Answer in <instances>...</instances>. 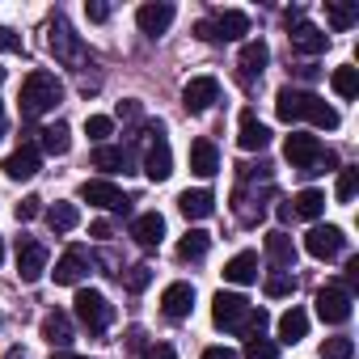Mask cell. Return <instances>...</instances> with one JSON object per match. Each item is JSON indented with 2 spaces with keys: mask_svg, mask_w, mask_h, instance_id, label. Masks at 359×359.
<instances>
[{
  "mask_svg": "<svg viewBox=\"0 0 359 359\" xmlns=\"http://www.w3.org/2000/svg\"><path fill=\"white\" fill-rule=\"evenodd\" d=\"M22 114L26 118H43V114H51L60 102H64V85L55 81V72H47V68H34L30 76H26V85H22Z\"/></svg>",
  "mask_w": 359,
  "mask_h": 359,
  "instance_id": "cell-1",
  "label": "cell"
},
{
  "mask_svg": "<svg viewBox=\"0 0 359 359\" xmlns=\"http://www.w3.org/2000/svg\"><path fill=\"white\" fill-rule=\"evenodd\" d=\"M283 156L300 169V173H330V169H338V156L330 152V148H321V140L317 135H304V131H292L287 140H283Z\"/></svg>",
  "mask_w": 359,
  "mask_h": 359,
  "instance_id": "cell-2",
  "label": "cell"
},
{
  "mask_svg": "<svg viewBox=\"0 0 359 359\" xmlns=\"http://www.w3.org/2000/svg\"><path fill=\"white\" fill-rule=\"evenodd\" d=\"M47 47H51V55L60 60V64H68V68H85L89 64V51H85V43L72 34V26H68V18H51V26H47Z\"/></svg>",
  "mask_w": 359,
  "mask_h": 359,
  "instance_id": "cell-3",
  "label": "cell"
},
{
  "mask_svg": "<svg viewBox=\"0 0 359 359\" xmlns=\"http://www.w3.org/2000/svg\"><path fill=\"white\" fill-rule=\"evenodd\" d=\"M72 304H76V317H81V325H85L89 334H102V330L110 325V317H114L110 300H106L102 292H93V287H81Z\"/></svg>",
  "mask_w": 359,
  "mask_h": 359,
  "instance_id": "cell-4",
  "label": "cell"
},
{
  "mask_svg": "<svg viewBox=\"0 0 359 359\" xmlns=\"http://www.w3.org/2000/svg\"><path fill=\"white\" fill-rule=\"evenodd\" d=\"M250 309H254V304H250L245 296H237V292H216V300H212V321H216L220 330H237V334H241Z\"/></svg>",
  "mask_w": 359,
  "mask_h": 359,
  "instance_id": "cell-5",
  "label": "cell"
},
{
  "mask_svg": "<svg viewBox=\"0 0 359 359\" xmlns=\"http://www.w3.org/2000/svg\"><path fill=\"white\" fill-rule=\"evenodd\" d=\"M304 250H309L317 262H330V258H338V254L346 250V233L334 229V224H313L309 237H304Z\"/></svg>",
  "mask_w": 359,
  "mask_h": 359,
  "instance_id": "cell-6",
  "label": "cell"
},
{
  "mask_svg": "<svg viewBox=\"0 0 359 359\" xmlns=\"http://www.w3.org/2000/svg\"><path fill=\"white\" fill-rule=\"evenodd\" d=\"M216 102H220V81H216V76H195V81H187L182 106H187L191 114H203V110H212Z\"/></svg>",
  "mask_w": 359,
  "mask_h": 359,
  "instance_id": "cell-7",
  "label": "cell"
},
{
  "mask_svg": "<svg viewBox=\"0 0 359 359\" xmlns=\"http://www.w3.org/2000/svg\"><path fill=\"white\" fill-rule=\"evenodd\" d=\"M43 271H47V245L22 237L18 241V275H22V283H39Z\"/></svg>",
  "mask_w": 359,
  "mask_h": 359,
  "instance_id": "cell-8",
  "label": "cell"
},
{
  "mask_svg": "<svg viewBox=\"0 0 359 359\" xmlns=\"http://www.w3.org/2000/svg\"><path fill=\"white\" fill-rule=\"evenodd\" d=\"M317 317H321L325 325L351 321V292H346V287H321V292H317Z\"/></svg>",
  "mask_w": 359,
  "mask_h": 359,
  "instance_id": "cell-9",
  "label": "cell"
},
{
  "mask_svg": "<svg viewBox=\"0 0 359 359\" xmlns=\"http://www.w3.org/2000/svg\"><path fill=\"white\" fill-rule=\"evenodd\" d=\"M81 199L93 203V208H106V212H127V195H123L114 182H106V177L85 182V187H81Z\"/></svg>",
  "mask_w": 359,
  "mask_h": 359,
  "instance_id": "cell-10",
  "label": "cell"
},
{
  "mask_svg": "<svg viewBox=\"0 0 359 359\" xmlns=\"http://www.w3.org/2000/svg\"><path fill=\"white\" fill-rule=\"evenodd\" d=\"M191 309H195V287H191V283H169V287L161 292V313H165L169 321L191 317Z\"/></svg>",
  "mask_w": 359,
  "mask_h": 359,
  "instance_id": "cell-11",
  "label": "cell"
},
{
  "mask_svg": "<svg viewBox=\"0 0 359 359\" xmlns=\"http://www.w3.org/2000/svg\"><path fill=\"white\" fill-rule=\"evenodd\" d=\"M156 140L148 144V156H144V173L152 177V182H165V177L173 173V152H169V140L161 135V127L152 131Z\"/></svg>",
  "mask_w": 359,
  "mask_h": 359,
  "instance_id": "cell-12",
  "label": "cell"
},
{
  "mask_svg": "<svg viewBox=\"0 0 359 359\" xmlns=\"http://www.w3.org/2000/svg\"><path fill=\"white\" fill-rule=\"evenodd\" d=\"M237 144L245 148V152H262L266 144H271V131H266V123L254 114V110H241V118H237Z\"/></svg>",
  "mask_w": 359,
  "mask_h": 359,
  "instance_id": "cell-13",
  "label": "cell"
},
{
  "mask_svg": "<svg viewBox=\"0 0 359 359\" xmlns=\"http://www.w3.org/2000/svg\"><path fill=\"white\" fill-rule=\"evenodd\" d=\"M0 169H5V177H13V182H30V177L39 173V148L34 144H22L18 152L5 156V165H0Z\"/></svg>",
  "mask_w": 359,
  "mask_h": 359,
  "instance_id": "cell-14",
  "label": "cell"
},
{
  "mask_svg": "<svg viewBox=\"0 0 359 359\" xmlns=\"http://www.w3.org/2000/svg\"><path fill=\"white\" fill-rule=\"evenodd\" d=\"M292 34V51H300V55H321L325 47H330V34L325 30H317V26H309V22H296V26H287Z\"/></svg>",
  "mask_w": 359,
  "mask_h": 359,
  "instance_id": "cell-15",
  "label": "cell"
},
{
  "mask_svg": "<svg viewBox=\"0 0 359 359\" xmlns=\"http://www.w3.org/2000/svg\"><path fill=\"white\" fill-rule=\"evenodd\" d=\"M173 5H165V0H161V5H140V13H135V22H140V30L148 34V39H156V34H165L169 26H173Z\"/></svg>",
  "mask_w": 359,
  "mask_h": 359,
  "instance_id": "cell-16",
  "label": "cell"
},
{
  "mask_svg": "<svg viewBox=\"0 0 359 359\" xmlns=\"http://www.w3.org/2000/svg\"><path fill=\"white\" fill-rule=\"evenodd\" d=\"M55 283H64V287H72V283H81L85 275H89V254L85 250H68L60 262H55Z\"/></svg>",
  "mask_w": 359,
  "mask_h": 359,
  "instance_id": "cell-17",
  "label": "cell"
},
{
  "mask_svg": "<svg viewBox=\"0 0 359 359\" xmlns=\"http://www.w3.org/2000/svg\"><path fill=\"white\" fill-rule=\"evenodd\" d=\"M177 212H182L187 220H208L216 212V195L212 191H182L177 195Z\"/></svg>",
  "mask_w": 359,
  "mask_h": 359,
  "instance_id": "cell-18",
  "label": "cell"
},
{
  "mask_svg": "<svg viewBox=\"0 0 359 359\" xmlns=\"http://www.w3.org/2000/svg\"><path fill=\"white\" fill-rule=\"evenodd\" d=\"M266 64H271V47H266L262 39H254V43H245V47H241L237 68H241V76H245V81L262 76V68H266Z\"/></svg>",
  "mask_w": 359,
  "mask_h": 359,
  "instance_id": "cell-19",
  "label": "cell"
},
{
  "mask_svg": "<svg viewBox=\"0 0 359 359\" xmlns=\"http://www.w3.org/2000/svg\"><path fill=\"white\" fill-rule=\"evenodd\" d=\"M131 237H135L144 250H156V245L165 241V220H161L156 212H144V216H135V224H131Z\"/></svg>",
  "mask_w": 359,
  "mask_h": 359,
  "instance_id": "cell-20",
  "label": "cell"
},
{
  "mask_svg": "<svg viewBox=\"0 0 359 359\" xmlns=\"http://www.w3.org/2000/svg\"><path fill=\"white\" fill-rule=\"evenodd\" d=\"M224 279L229 283H241V287L245 283H258V254H250V250L245 254H233L224 262Z\"/></svg>",
  "mask_w": 359,
  "mask_h": 359,
  "instance_id": "cell-21",
  "label": "cell"
},
{
  "mask_svg": "<svg viewBox=\"0 0 359 359\" xmlns=\"http://www.w3.org/2000/svg\"><path fill=\"white\" fill-rule=\"evenodd\" d=\"M304 89H292V85H283L279 93H275V114L283 118V123H300V114H304Z\"/></svg>",
  "mask_w": 359,
  "mask_h": 359,
  "instance_id": "cell-22",
  "label": "cell"
},
{
  "mask_svg": "<svg viewBox=\"0 0 359 359\" xmlns=\"http://www.w3.org/2000/svg\"><path fill=\"white\" fill-rule=\"evenodd\" d=\"M191 169H195L199 177L220 173V152H216L212 140H195V144H191Z\"/></svg>",
  "mask_w": 359,
  "mask_h": 359,
  "instance_id": "cell-23",
  "label": "cell"
},
{
  "mask_svg": "<svg viewBox=\"0 0 359 359\" xmlns=\"http://www.w3.org/2000/svg\"><path fill=\"white\" fill-rule=\"evenodd\" d=\"M212 26H216V39H220V43H237L241 34H250V18H245V13H237V9H229V13L212 18Z\"/></svg>",
  "mask_w": 359,
  "mask_h": 359,
  "instance_id": "cell-24",
  "label": "cell"
},
{
  "mask_svg": "<svg viewBox=\"0 0 359 359\" xmlns=\"http://www.w3.org/2000/svg\"><path fill=\"white\" fill-rule=\"evenodd\" d=\"M300 118H309L313 127H325V131H334V127H338V110H334L325 97H317V93H309V97H304V114H300Z\"/></svg>",
  "mask_w": 359,
  "mask_h": 359,
  "instance_id": "cell-25",
  "label": "cell"
},
{
  "mask_svg": "<svg viewBox=\"0 0 359 359\" xmlns=\"http://www.w3.org/2000/svg\"><path fill=\"white\" fill-rule=\"evenodd\" d=\"M43 338H47L51 346H68V342H72V317L60 313V309L47 313V317H43Z\"/></svg>",
  "mask_w": 359,
  "mask_h": 359,
  "instance_id": "cell-26",
  "label": "cell"
},
{
  "mask_svg": "<svg viewBox=\"0 0 359 359\" xmlns=\"http://www.w3.org/2000/svg\"><path fill=\"white\" fill-rule=\"evenodd\" d=\"M266 254H271V262H275L279 271H292V266H296V245H292L287 233H271V237H266Z\"/></svg>",
  "mask_w": 359,
  "mask_h": 359,
  "instance_id": "cell-27",
  "label": "cell"
},
{
  "mask_svg": "<svg viewBox=\"0 0 359 359\" xmlns=\"http://www.w3.org/2000/svg\"><path fill=\"white\" fill-rule=\"evenodd\" d=\"M39 144H43L47 156H64V152L72 148V140H68V123H51V127H43V131H39Z\"/></svg>",
  "mask_w": 359,
  "mask_h": 359,
  "instance_id": "cell-28",
  "label": "cell"
},
{
  "mask_svg": "<svg viewBox=\"0 0 359 359\" xmlns=\"http://www.w3.org/2000/svg\"><path fill=\"white\" fill-rule=\"evenodd\" d=\"M127 165H131L127 148H110V144H97V148H93V169H102V173H118V169H127Z\"/></svg>",
  "mask_w": 359,
  "mask_h": 359,
  "instance_id": "cell-29",
  "label": "cell"
},
{
  "mask_svg": "<svg viewBox=\"0 0 359 359\" xmlns=\"http://www.w3.org/2000/svg\"><path fill=\"white\" fill-rule=\"evenodd\" d=\"M321 212H325V195L313 187L292 199V216H300V220H321Z\"/></svg>",
  "mask_w": 359,
  "mask_h": 359,
  "instance_id": "cell-30",
  "label": "cell"
},
{
  "mask_svg": "<svg viewBox=\"0 0 359 359\" xmlns=\"http://www.w3.org/2000/svg\"><path fill=\"white\" fill-rule=\"evenodd\" d=\"M304 334H309V317H304V309H287V313L279 317V338L296 346Z\"/></svg>",
  "mask_w": 359,
  "mask_h": 359,
  "instance_id": "cell-31",
  "label": "cell"
},
{
  "mask_svg": "<svg viewBox=\"0 0 359 359\" xmlns=\"http://www.w3.org/2000/svg\"><path fill=\"white\" fill-rule=\"evenodd\" d=\"M208 245H212V237H208L203 229H191L182 241H177V258H182V262H199V258L208 254Z\"/></svg>",
  "mask_w": 359,
  "mask_h": 359,
  "instance_id": "cell-32",
  "label": "cell"
},
{
  "mask_svg": "<svg viewBox=\"0 0 359 359\" xmlns=\"http://www.w3.org/2000/svg\"><path fill=\"white\" fill-rule=\"evenodd\" d=\"M47 224H51L55 233H72V229L81 224L76 203H55V208H47Z\"/></svg>",
  "mask_w": 359,
  "mask_h": 359,
  "instance_id": "cell-33",
  "label": "cell"
},
{
  "mask_svg": "<svg viewBox=\"0 0 359 359\" xmlns=\"http://www.w3.org/2000/svg\"><path fill=\"white\" fill-rule=\"evenodd\" d=\"M330 85H334V93L338 97H355L359 93V68H351V64H342V68H334V76H330Z\"/></svg>",
  "mask_w": 359,
  "mask_h": 359,
  "instance_id": "cell-34",
  "label": "cell"
},
{
  "mask_svg": "<svg viewBox=\"0 0 359 359\" xmlns=\"http://www.w3.org/2000/svg\"><path fill=\"white\" fill-rule=\"evenodd\" d=\"M325 18H330L334 30H351V26L359 22V5H338V0H330V5H325Z\"/></svg>",
  "mask_w": 359,
  "mask_h": 359,
  "instance_id": "cell-35",
  "label": "cell"
},
{
  "mask_svg": "<svg viewBox=\"0 0 359 359\" xmlns=\"http://www.w3.org/2000/svg\"><path fill=\"white\" fill-rule=\"evenodd\" d=\"M355 187H359V169H355V165H342V169H338L334 199H338V203H351V199H355Z\"/></svg>",
  "mask_w": 359,
  "mask_h": 359,
  "instance_id": "cell-36",
  "label": "cell"
},
{
  "mask_svg": "<svg viewBox=\"0 0 359 359\" xmlns=\"http://www.w3.org/2000/svg\"><path fill=\"white\" fill-rule=\"evenodd\" d=\"M110 131H114V118H106V114H89V118H85V135H89L93 144H106Z\"/></svg>",
  "mask_w": 359,
  "mask_h": 359,
  "instance_id": "cell-37",
  "label": "cell"
},
{
  "mask_svg": "<svg viewBox=\"0 0 359 359\" xmlns=\"http://www.w3.org/2000/svg\"><path fill=\"white\" fill-rule=\"evenodd\" d=\"M262 287H266V296H275V300H279V296H292V292H296V279H292L287 271H275V275H266V283H262Z\"/></svg>",
  "mask_w": 359,
  "mask_h": 359,
  "instance_id": "cell-38",
  "label": "cell"
},
{
  "mask_svg": "<svg viewBox=\"0 0 359 359\" xmlns=\"http://www.w3.org/2000/svg\"><path fill=\"white\" fill-rule=\"evenodd\" d=\"M351 355H355L351 338H325L321 342V359H351Z\"/></svg>",
  "mask_w": 359,
  "mask_h": 359,
  "instance_id": "cell-39",
  "label": "cell"
},
{
  "mask_svg": "<svg viewBox=\"0 0 359 359\" xmlns=\"http://www.w3.org/2000/svg\"><path fill=\"white\" fill-rule=\"evenodd\" d=\"M245 359H279V346L266 338H245Z\"/></svg>",
  "mask_w": 359,
  "mask_h": 359,
  "instance_id": "cell-40",
  "label": "cell"
},
{
  "mask_svg": "<svg viewBox=\"0 0 359 359\" xmlns=\"http://www.w3.org/2000/svg\"><path fill=\"white\" fill-rule=\"evenodd\" d=\"M123 283H127V292H144V287L152 283V271H148V266H131V271L123 275Z\"/></svg>",
  "mask_w": 359,
  "mask_h": 359,
  "instance_id": "cell-41",
  "label": "cell"
},
{
  "mask_svg": "<svg viewBox=\"0 0 359 359\" xmlns=\"http://www.w3.org/2000/svg\"><path fill=\"white\" fill-rule=\"evenodd\" d=\"M39 212H43V199H39V195H26V199L18 203V220H34Z\"/></svg>",
  "mask_w": 359,
  "mask_h": 359,
  "instance_id": "cell-42",
  "label": "cell"
},
{
  "mask_svg": "<svg viewBox=\"0 0 359 359\" xmlns=\"http://www.w3.org/2000/svg\"><path fill=\"white\" fill-rule=\"evenodd\" d=\"M0 51H22V34H13L9 26H0Z\"/></svg>",
  "mask_w": 359,
  "mask_h": 359,
  "instance_id": "cell-43",
  "label": "cell"
},
{
  "mask_svg": "<svg viewBox=\"0 0 359 359\" xmlns=\"http://www.w3.org/2000/svg\"><path fill=\"white\" fill-rule=\"evenodd\" d=\"M144 359H177V351H173V346H165V342H156V346H148V351H144Z\"/></svg>",
  "mask_w": 359,
  "mask_h": 359,
  "instance_id": "cell-44",
  "label": "cell"
},
{
  "mask_svg": "<svg viewBox=\"0 0 359 359\" xmlns=\"http://www.w3.org/2000/svg\"><path fill=\"white\" fill-rule=\"evenodd\" d=\"M85 13H89V22H106V18H110V5L93 0V5H85Z\"/></svg>",
  "mask_w": 359,
  "mask_h": 359,
  "instance_id": "cell-45",
  "label": "cell"
},
{
  "mask_svg": "<svg viewBox=\"0 0 359 359\" xmlns=\"http://www.w3.org/2000/svg\"><path fill=\"white\" fill-rule=\"evenodd\" d=\"M203 359H237V351H233V346H208Z\"/></svg>",
  "mask_w": 359,
  "mask_h": 359,
  "instance_id": "cell-46",
  "label": "cell"
},
{
  "mask_svg": "<svg viewBox=\"0 0 359 359\" xmlns=\"http://www.w3.org/2000/svg\"><path fill=\"white\" fill-rule=\"evenodd\" d=\"M279 220H283V224H287V220H296V216H292V199H283V203H279Z\"/></svg>",
  "mask_w": 359,
  "mask_h": 359,
  "instance_id": "cell-47",
  "label": "cell"
},
{
  "mask_svg": "<svg viewBox=\"0 0 359 359\" xmlns=\"http://www.w3.org/2000/svg\"><path fill=\"white\" fill-rule=\"evenodd\" d=\"M89 233H93V237H102V241H106V237H110V224H106V220H97V224H93V229H89Z\"/></svg>",
  "mask_w": 359,
  "mask_h": 359,
  "instance_id": "cell-48",
  "label": "cell"
},
{
  "mask_svg": "<svg viewBox=\"0 0 359 359\" xmlns=\"http://www.w3.org/2000/svg\"><path fill=\"white\" fill-rule=\"evenodd\" d=\"M5 359H26V351H22V346H13V351H9Z\"/></svg>",
  "mask_w": 359,
  "mask_h": 359,
  "instance_id": "cell-49",
  "label": "cell"
},
{
  "mask_svg": "<svg viewBox=\"0 0 359 359\" xmlns=\"http://www.w3.org/2000/svg\"><path fill=\"white\" fill-rule=\"evenodd\" d=\"M51 359H85V355H72V351H60V355H51Z\"/></svg>",
  "mask_w": 359,
  "mask_h": 359,
  "instance_id": "cell-50",
  "label": "cell"
},
{
  "mask_svg": "<svg viewBox=\"0 0 359 359\" xmlns=\"http://www.w3.org/2000/svg\"><path fill=\"white\" fill-rule=\"evenodd\" d=\"M0 131H5V106H0Z\"/></svg>",
  "mask_w": 359,
  "mask_h": 359,
  "instance_id": "cell-51",
  "label": "cell"
},
{
  "mask_svg": "<svg viewBox=\"0 0 359 359\" xmlns=\"http://www.w3.org/2000/svg\"><path fill=\"white\" fill-rule=\"evenodd\" d=\"M0 262H5V241H0Z\"/></svg>",
  "mask_w": 359,
  "mask_h": 359,
  "instance_id": "cell-52",
  "label": "cell"
},
{
  "mask_svg": "<svg viewBox=\"0 0 359 359\" xmlns=\"http://www.w3.org/2000/svg\"><path fill=\"white\" fill-rule=\"evenodd\" d=\"M0 81H5V68H0Z\"/></svg>",
  "mask_w": 359,
  "mask_h": 359,
  "instance_id": "cell-53",
  "label": "cell"
}]
</instances>
